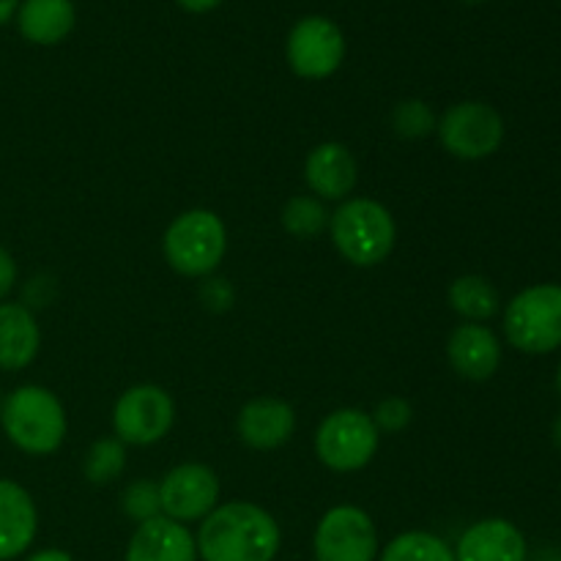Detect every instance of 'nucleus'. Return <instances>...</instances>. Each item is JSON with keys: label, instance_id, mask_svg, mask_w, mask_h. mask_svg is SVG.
Instances as JSON below:
<instances>
[{"label": "nucleus", "instance_id": "nucleus-1", "mask_svg": "<svg viewBox=\"0 0 561 561\" xmlns=\"http://www.w3.org/2000/svg\"><path fill=\"white\" fill-rule=\"evenodd\" d=\"M203 561H274L283 529L268 510L255 502H225L201 520L195 535Z\"/></svg>", "mask_w": 561, "mask_h": 561}, {"label": "nucleus", "instance_id": "nucleus-2", "mask_svg": "<svg viewBox=\"0 0 561 561\" xmlns=\"http://www.w3.org/2000/svg\"><path fill=\"white\" fill-rule=\"evenodd\" d=\"M0 427L20 453L44 458L64 447L69 420L58 394L38 383H25L3 398Z\"/></svg>", "mask_w": 561, "mask_h": 561}, {"label": "nucleus", "instance_id": "nucleus-3", "mask_svg": "<svg viewBox=\"0 0 561 561\" xmlns=\"http://www.w3.org/2000/svg\"><path fill=\"white\" fill-rule=\"evenodd\" d=\"M329 236L334 250L351 266L373 268L389 261L398 244V222L381 201L348 197L329 219Z\"/></svg>", "mask_w": 561, "mask_h": 561}, {"label": "nucleus", "instance_id": "nucleus-4", "mask_svg": "<svg viewBox=\"0 0 561 561\" xmlns=\"http://www.w3.org/2000/svg\"><path fill=\"white\" fill-rule=\"evenodd\" d=\"M228 252V228L211 208L181 211L162 236V255L175 274L206 279L222 266Z\"/></svg>", "mask_w": 561, "mask_h": 561}, {"label": "nucleus", "instance_id": "nucleus-5", "mask_svg": "<svg viewBox=\"0 0 561 561\" xmlns=\"http://www.w3.org/2000/svg\"><path fill=\"white\" fill-rule=\"evenodd\" d=\"M504 337L515 351L546 356L561 348V285L537 283L515 294L502 312Z\"/></svg>", "mask_w": 561, "mask_h": 561}, {"label": "nucleus", "instance_id": "nucleus-6", "mask_svg": "<svg viewBox=\"0 0 561 561\" xmlns=\"http://www.w3.org/2000/svg\"><path fill=\"white\" fill-rule=\"evenodd\" d=\"M316 458L337 474H354V471L367 469L381 447V433L367 411L362 409H334L318 425L316 438Z\"/></svg>", "mask_w": 561, "mask_h": 561}, {"label": "nucleus", "instance_id": "nucleus-7", "mask_svg": "<svg viewBox=\"0 0 561 561\" xmlns=\"http://www.w3.org/2000/svg\"><path fill=\"white\" fill-rule=\"evenodd\" d=\"M504 118L493 104L466 99L444 110L436 135L444 151L463 162H480L493 157L504 142Z\"/></svg>", "mask_w": 561, "mask_h": 561}, {"label": "nucleus", "instance_id": "nucleus-8", "mask_svg": "<svg viewBox=\"0 0 561 561\" xmlns=\"http://www.w3.org/2000/svg\"><path fill=\"white\" fill-rule=\"evenodd\" d=\"M175 425V400L159 383H135L113 405V433L126 447H153Z\"/></svg>", "mask_w": 561, "mask_h": 561}, {"label": "nucleus", "instance_id": "nucleus-9", "mask_svg": "<svg viewBox=\"0 0 561 561\" xmlns=\"http://www.w3.org/2000/svg\"><path fill=\"white\" fill-rule=\"evenodd\" d=\"M348 44L343 27L323 14H307L294 22L285 38V58L301 80H327L343 66Z\"/></svg>", "mask_w": 561, "mask_h": 561}, {"label": "nucleus", "instance_id": "nucleus-10", "mask_svg": "<svg viewBox=\"0 0 561 561\" xmlns=\"http://www.w3.org/2000/svg\"><path fill=\"white\" fill-rule=\"evenodd\" d=\"M312 553L316 561H378L381 542L376 524L356 504H337L318 520Z\"/></svg>", "mask_w": 561, "mask_h": 561}, {"label": "nucleus", "instance_id": "nucleus-11", "mask_svg": "<svg viewBox=\"0 0 561 561\" xmlns=\"http://www.w3.org/2000/svg\"><path fill=\"white\" fill-rule=\"evenodd\" d=\"M219 477L206 463H181L173 466L159 480V499H162V515L179 524H195L203 520L219 504Z\"/></svg>", "mask_w": 561, "mask_h": 561}, {"label": "nucleus", "instance_id": "nucleus-12", "mask_svg": "<svg viewBox=\"0 0 561 561\" xmlns=\"http://www.w3.org/2000/svg\"><path fill=\"white\" fill-rule=\"evenodd\" d=\"M305 181L318 201L343 203L356 190L359 164L345 142H318L305 159Z\"/></svg>", "mask_w": 561, "mask_h": 561}, {"label": "nucleus", "instance_id": "nucleus-13", "mask_svg": "<svg viewBox=\"0 0 561 561\" xmlns=\"http://www.w3.org/2000/svg\"><path fill=\"white\" fill-rule=\"evenodd\" d=\"M296 433L294 405L279 398H252L236 416V436L255 453L285 447Z\"/></svg>", "mask_w": 561, "mask_h": 561}, {"label": "nucleus", "instance_id": "nucleus-14", "mask_svg": "<svg viewBox=\"0 0 561 561\" xmlns=\"http://www.w3.org/2000/svg\"><path fill=\"white\" fill-rule=\"evenodd\" d=\"M447 359L466 381H488L502 367V340L485 323H460L447 337Z\"/></svg>", "mask_w": 561, "mask_h": 561}, {"label": "nucleus", "instance_id": "nucleus-15", "mask_svg": "<svg viewBox=\"0 0 561 561\" xmlns=\"http://www.w3.org/2000/svg\"><path fill=\"white\" fill-rule=\"evenodd\" d=\"M455 561H529L526 537L513 520L482 518L460 535Z\"/></svg>", "mask_w": 561, "mask_h": 561}, {"label": "nucleus", "instance_id": "nucleus-16", "mask_svg": "<svg viewBox=\"0 0 561 561\" xmlns=\"http://www.w3.org/2000/svg\"><path fill=\"white\" fill-rule=\"evenodd\" d=\"M124 561H197L195 535L164 515L137 524Z\"/></svg>", "mask_w": 561, "mask_h": 561}, {"label": "nucleus", "instance_id": "nucleus-17", "mask_svg": "<svg viewBox=\"0 0 561 561\" xmlns=\"http://www.w3.org/2000/svg\"><path fill=\"white\" fill-rule=\"evenodd\" d=\"M38 510L31 493L14 480H0V561H11L36 540Z\"/></svg>", "mask_w": 561, "mask_h": 561}, {"label": "nucleus", "instance_id": "nucleus-18", "mask_svg": "<svg viewBox=\"0 0 561 561\" xmlns=\"http://www.w3.org/2000/svg\"><path fill=\"white\" fill-rule=\"evenodd\" d=\"M42 351V329L27 305L0 301V370L16 373L36 362Z\"/></svg>", "mask_w": 561, "mask_h": 561}, {"label": "nucleus", "instance_id": "nucleus-19", "mask_svg": "<svg viewBox=\"0 0 561 561\" xmlns=\"http://www.w3.org/2000/svg\"><path fill=\"white\" fill-rule=\"evenodd\" d=\"M14 16L20 36L38 47L66 42L77 25V9L71 0H22Z\"/></svg>", "mask_w": 561, "mask_h": 561}, {"label": "nucleus", "instance_id": "nucleus-20", "mask_svg": "<svg viewBox=\"0 0 561 561\" xmlns=\"http://www.w3.org/2000/svg\"><path fill=\"white\" fill-rule=\"evenodd\" d=\"M447 301L453 312L463 318V323H485L502 310V296H499L496 285L482 274H463V277L453 279Z\"/></svg>", "mask_w": 561, "mask_h": 561}, {"label": "nucleus", "instance_id": "nucleus-21", "mask_svg": "<svg viewBox=\"0 0 561 561\" xmlns=\"http://www.w3.org/2000/svg\"><path fill=\"white\" fill-rule=\"evenodd\" d=\"M329 219H332V211L316 195H294L279 211L285 233L301 241H312L327 233Z\"/></svg>", "mask_w": 561, "mask_h": 561}, {"label": "nucleus", "instance_id": "nucleus-22", "mask_svg": "<svg viewBox=\"0 0 561 561\" xmlns=\"http://www.w3.org/2000/svg\"><path fill=\"white\" fill-rule=\"evenodd\" d=\"M378 561H455V551L431 531H403L389 540Z\"/></svg>", "mask_w": 561, "mask_h": 561}, {"label": "nucleus", "instance_id": "nucleus-23", "mask_svg": "<svg viewBox=\"0 0 561 561\" xmlns=\"http://www.w3.org/2000/svg\"><path fill=\"white\" fill-rule=\"evenodd\" d=\"M126 469V444L118 438H99L88 447L85 460H82V474L91 485H113Z\"/></svg>", "mask_w": 561, "mask_h": 561}, {"label": "nucleus", "instance_id": "nucleus-24", "mask_svg": "<svg viewBox=\"0 0 561 561\" xmlns=\"http://www.w3.org/2000/svg\"><path fill=\"white\" fill-rule=\"evenodd\" d=\"M392 129L394 135L403 137V140H425L436 131V113L427 102L422 99H403V102L394 104L392 110Z\"/></svg>", "mask_w": 561, "mask_h": 561}, {"label": "nucleus", "instance_id": "nucleus-25", "mask_svg": "<svg viewBox=\"0 0 561 561\" xmlns=\"http://www.w3.org/2000/svg\"><path fill=\"white\" fill-rule=\"evenodd\" d=\"M121 510L126 518L135 524H146V520L159 518L162 515V499H159V482L153 480H135L124 488L121 493Z\"/></svg>", "mask_w": 561, "mask_h": 561}, {"label": "nucleus", "instance_id": "nucleus-26", "mask_svg": "<svg viewBox=\"0 0 561 561\" xmlns=\"http://www.w3.org/2000/svg\"><path fill=\"white\" fill-rule=\"evenodd\" d=\"M370 416L376 422L378 433H403L414 420V409L405 398L392 394V398H383Z\"/></svg>", "mask_w": 561, "mask_h": 561}, {"label": "nucleus", "instance_id": "nucleus-27", "mask_svg": "<svg viewBox=\"0 0 561 561\" xmlns=\"http://www.w3.org/2000/svg\"><path fill=\"white\" fill-rule=\"evenodd\" d=\"M233 288H230L228 279L222 277H206V283L201 285V301L208 312H225L233 307Z\"/></svg>", "mask_w": 561, "mask_h": 561}, {"label": "nucleus", "instance_id": "nucleus-28", "mask_svg": "<svg viewBox=\"0 0 561 561\" xmlns=\"http://www.w3.org/2000/svg\"><path fill=\"white\" fill-rule=\"evenodd\" d=\"M16 285V261L5 247H0V301L14 290Z\"/></svg>", "mask_w": 561, "mask_h": 561}, {"label": "nucleus", "instance_id": "nucleus-29", "mask_svg": "<svg viewBox=\"0 0 561 561\" xmlns=\"http://www.w3.org/2000/svg\"><path fill=\"white\" fill-rule=\"evenodd\" d=\"M186 14H211L214 9L225 3V0H175Z\"/></svg>", "mask_w": 561, "mask_h": 561}, {"label": "nucleus", "instance_id": "nucleus-30", "mask_svg": "<svg viewBox=\"0 0 561 561\" xmlns=\"http://www.w3.org/2000/svg\"><path fill=\"white\" fill-rule=\"evenodd\" d=\"M25 561H75V559H71V553L60 551V548H44V551L31 553Z\"/></svg>", "mask_w": 561, "mask_h": 561}, {"label": "nucleus", "instance_id": "nucleus-31", "mask_svg": "<svg viewBox=\"0 0 561 561\" xmlns=\"http://www.w3.org/2000/svg\"><path fill=\"white\" fill-rule=\"evenodd\" d=\"M20 3L22 0H0V25H5L9 20H14Z\"/></svg>", "mask_w": 561, "mask_h": 561}, {"label": "nucleus", "instance_id": "nucleus-32", "mask_svg": "<svg viewBox=\"0 0 561 561\" xmlns=\"http://www.w3.org/2000/svg\"><path fill=\"white\" fill-rule=\"evenodd\" d=\"M551 438H553V447H557L559 453H561V416H557V420H553V427H551Z\"/></svg>", "mask_w": 561, "mask_h": 561}, {"label": "nucleus", "instance_id": "nucleus-33", "mask_svg": "<svg viewBox=\"0 0 561 561\" xmlns=\"http://www.w3.org/2000/svg\"><path fill=\"white\" fill-rule=\"evenodd\" d=\"M557 392H559V398H561V362H559V370H557Z\"/></svg>", "mask_w": 561, "mask_h": 561}, {"label": "nucleus", "instance_id": "nucleus-34", "mask_svg": "<svg viewBox=\"0 0 561 561\" xmlns=\"http://www.w3.org/2000/svg\"><path fill=\"white\" fill-rule=\"evenodd\" d=\"M463 3H469V5H480V3H485V0H463Z\"/></svg>", "mask_w": 561, "mask_h": 561}, {"label": "nucleus", "instance_id": "nucleus-35", "mask_svg": "<svg viewBox=\"0 0 561 561\" xmlns=\"http://www.w3.org/2000/svg\"><path fill=\"white\" fill-rule=\"evenodd\" d=\"M3 398H5V394H3V392H0V405H3Z\"/></svg>", "mask_w": 561, "mask_h": 561}]
</instances>
